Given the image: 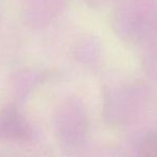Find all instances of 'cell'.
<instances>
[{"instance_id": "6da1fadb", "label": "cell", "mask_w": 157, "mask_h": 157, "mask_svg": "<svg viewBox=\"0 0 157 157\" xmlns=\"http://www.w3.org/2000/svg\"><path fill=\"white\" fill-rule=\"evenodd\" d=\"M140 157H157V132L147 135L141 142Z\"/></svg>"}]
</instances>
